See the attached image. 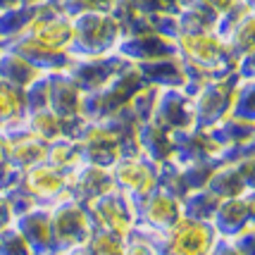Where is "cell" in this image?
Segmentation results:
<instances>
[{
  "mask_svg": "<svg viewBox=\"0 0 255 255\" xmlns=\"http://www.w3.org/2000/svg\"><path fill=\"white\" fill-rule=\"evenodd\" d=\"M208 2H212V5H217V7H227V5H229V2H232V0H208Z\"/></svg>",
  "mask_w": 255,
  "mask_h": 255,
  "instance_id": "6da1fadb",
  "label": "cell"
}]
</instances>
